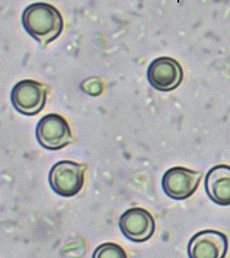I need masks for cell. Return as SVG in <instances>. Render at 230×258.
I'll return each instance as SVG.
<instances>
[{
	"mask_svg": "<svg viewBox=\"0 0 230 258\" xmlns=\"http://www.w3.org/2000/svg\"><path fill=\"white\" fill-rule=\"evenodd\" d=\"M205 190L215 204L230 205V166L220 164L213 167L205 177Z\"/></svg>",
	"mask_w": 230,
	"mask_h": 258,
	"instance_id": "cell-9",
	"label": "cell"
},
{
	"mask_svg": "<svg viewBox=\"0 0 230 258\" xmlns=\"http://www.w3.org/2000/svg\"><path fill=\"white\" fill-rule=\"evenodd\" d=\"M183 78V68L176 59L170 57H159L148 67V82L158 91L175 90L182 83Z\"/></svg>",
	"mask_w": 230,
	"mask_h": 258,
	"instance_id": "cell-6",
	"label": "cell"
},
{
	"mask_svg": "<svg viewBox=\"0 0 230 258\" xmlns=\"http://www.w3.org/2000/svg\"><path fill=\"white\" fill-rule=\"evenodd\" d=\"M39 144L45 149L56 151L73 141L71 128L64 118L56 114H49L41 118L36 129Z\"/></svg>",
	"mask_w": 230,
	"mask_h": 258,
	"instance_id": "cell-3",
	"label": "cell"
},
{
	"mask_svg": "<svg viewBox=\"0 0 230 258\" xmlns=\"http://www.w3.org/2000/svg\"><path fill=\"white\" fill-rule=\"evenodd\" d=\"M228 241L226 235L213 230L198 232L188 244L191 258H222L227 251Z\"/></svg>",
	"mask_w": 230,
	"mask_h": 258,
	"instance_id": "cell-8",
	"label": "cell"
},
{
	"mask_svg": "<svg viewBox=\"0 0 230 258\" xmlns=\"http://www.w3.org/2000/svg\"><path fill=\"white\" fill-rule=\"evenodd\" d=\"M11 99L19 113L29 116L35 115L44 108L47 89L34 80H22L12 89Z\"/></svg>",
	"mask_w": 230,
	"mask_h": 258,
	"instance_id": "cell-4",
	"label": "cell"
},
{
	"mask_svg": "<svg viewBox=\"0 0 230 258\" xmlns=\"http://www.w3.org/2000/svg\"><path fill=\"white\" fill-rule=\"evenodd\" d=\"M81 88H82V91L86 92V94L96 97L102 93L103 84L99 79L91 78V79H87L82 83Z\"/></svg>",
	"mask_w": 230,
	"mask_h": 258,
	"instance_id": "cell-11",
	"label": "cell"
},
{
	"mask_svg": "<svg viewBox=\"0 0 230 258\" xmlns=\"http://www.w3.org/2000/svg\"><path fill=\"white\" fill-rule=\"evenodd\" d=\"M202 173L187 168L174 167L162 178V188L170 198L182 201L192 197L200 182Z\"/></svg>",
	"mask_w": 230,
	"mask_h": 258,
	"instance_id": "cell-5",
	"label": "cell"
},
{
	"mask_svg": "<svg viewBox=\"0 0 230 258\" xmlns=\"http://www.w3.org/2000/svg\"><path fill=\"white\" fill-rule=\"evenodd\" d=\"M94 258H125L127 257L124 249L117 243H103L97 247L94 253Z\"/></svg>",
	"mask_w": 230,
	"mask_h": 258,
	"instance_id": "cell-10",
	"label": "cell"
},
{
	"mask_svg": "<svg viewBox=\"0 0 230 258\" xmlns=\"http://www.w3.org/2000/svg\"><path fill=\"white\" fill-rule=\"evenodd\" d=\"M22 24L29 35L41 47L54 41L62 34L64 22L61 12L49 4H32L24 10Z\"/></svg>",
	"mask_w": 230,
	"mask_h": 258,
	"instance_id": "cell-1",
	"label": "cell"
},
{
	"mask_svg": "<svg viewBox=\"0 0 230 258\" xmlns=\"http://www.w3.org/2000/svg\"><path fill=\"white\" fill-rule=\"evenodd\" d=\"M86 165L73 161H61L51 168L49 184L55 193L64 197H74L82 189Z\"/></svg>",
	"mask_w": 230,
	"mask_h": 258,
	"instance_id": "cell-2",
	"label": "cell"
},
{
	"mask_svg": "<svg viewBox=\"0 0 230 258\" xmlns=\"http://www.w3.org/2000/svg\"><path fill=\"white\" fill-rule=\"evenodd\" d=\"M118 225L123 234L136 243L148 241L155 231L152 214L141 208H133L125 212L119 219Z\"/></svg>",
	"mask_w": 230,
	"mask_h": 258,
	"instance_id": "cell-7",
	"label": "cell"
}]
</instances>
